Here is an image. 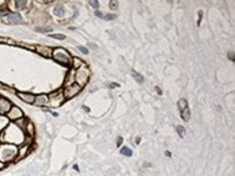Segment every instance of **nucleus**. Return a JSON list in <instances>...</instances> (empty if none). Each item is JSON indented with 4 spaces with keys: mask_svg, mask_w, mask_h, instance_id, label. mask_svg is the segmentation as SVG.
<instances>
[{
    "mask_svg": "<svg viewBox=\"0 0 235 176\" xmlns=\"http://www.w3.org/2000/svg\"><path fill=\"white\" fill-rule=\"evenodd\" d=\"M18 149L12 145L8 144H2L0 145V161L1 162H7L10 161L16 156Z\"/></svg>",
    "mask_w": 235,
    "mask_h": 176,
    "instance_id": "f257e3e1",
    "label": "nucleus"
},
{
    "mask_svg": "<svg viewBox=\"0 0 235 176\" xmlns=\"http://www.w3.org/2000/svg\"><path fill=\"white\" fill-rule=\"evenodd\" d=\"M52 56L53 58L60 64H63V65H68L71 63V58H69V54L63 50V49H55L53 50L52 52Z\"/></svg>",
    "mask_w": 235,
    "mask_h": 176,
    "instance_id": "f03ea898",
    "label": "nucleus"
},
{
    "mask_svg": "<svg viewBox=\"0 0 235 176\" xmlns=\"http://www.w3.org/2000/svg\"><path fill=\"white\" fill-rule=\"evenodd\" d=\"M89 75H90V74H89V70L86 67L79 68L75 74V80H76V82H77V84L80 85V87L84 85L89 79Z\"/></svg>",
    "mask_w": 235,
    "mask_h": 176,
    "instance_id": "7ed1b4c3",
    "label": "nucleus"
},
{
    "mask_svg": "<svg viewBox=\"0 0 235 176\" xmlns=\"http://www.w3.org/2000/svg\"><path fill=\"white\" fill-rule=\"evenodd\" d=\"M80 90H81V87L78 85L77 83H73L71 85H67L65 90H64V92H63V96H64V98H67V100L72 98L75 95H77L80 92Z\"/></svg>",
    "mask_w": 235,
    "mask_h": 176,
    "instance_id": "20e7f679",
    "label": "nucleus"
},
{
    "mask_svg": "<svg viewBox=\"0 0 235 176\" xmlns=\"http://www.w3.org/2000/svg\"><path fill=\"white\" fill-rule=\"evenodd\" d=\"M11 103L8 100H5L3 97L0 98V114H7L9 112L11 109Z\"/></svg>",
    "mask_w": 235,
    "mask_h": 176,
    "instance_id": "39448f33",
    "label": "nucleus"
},
{
    "mask_svg": "<svg viewBox=\"0 0 235 176\" xmlns=\"http://www.w3.org/2000/svg\"><path fill=\"white\" fill-rule=\"evenodd\" d=\"M8 117H9L10 119H13V120L20 119V118L23 117V112L18 107H11L9 114H8Z\"/></svg>",
    "mask_w": 235,
    "mask_h": 176,
    "instance_id": "423d86ee",
    "label": "nucleus"
},
{
    "mask_svg": "<svg viewBox=\"0 0 235 176\" xmlns=\"http://www.w3.org/2000/svg\"><path fill=\"white\" fill-rule=\"evenodd\" d=\"M18 96L22 100V101L26 102V103H34L35 102V95L34 94H31V93H22V92H18Z\"/></svg>",
    "mask_w": 235,
    "mask_h": 176,
    "instance_id": "0eeeda50",
    "label": "nucleus"
},
{
    "mask_svg": "<svg viewBox=\"0 0 235 176\" xmlns=\"http://www.w3.org/2000/svg\"><path fill=\"white\" fill-rule=\"evenodd\" d=\"M36 51L39 53L40 55L46 56V57L52 56V52H53V50L48 48V47H37V48H36Z\"/></svg>",
    "mask_w": 235,
    "mask_h": 176,
    "instance_id": "6e6552de",
    "label": "nucleus"
},
{
    "mask_svg": "<svg viewBox=\"0 0 235 176\" xmlns=\"http://www.w3.org/2000/svg\"><path fill=\"white\" fill-rule=\"evenodd\" d=\"M7 20H8V23H11V24H18L22 21V18L18 13H10L8 14L7 16Z\"/></svg>",
    "mask_w": 235,
    "mask_h": 176,
    "instance_id": "1a4fd4ad",
    "label": "nucleus"
},
{
    "mask_svg": "<svg viewBox=\"0 0 235 176\" xmlns=\"http://www.w3.org/2000/svg\"><path fill=\"white\" fill-rule=\"evenodd\" d=\"M35 103L37 106H44L46 104H48V96L44 94H40L38 96L35 97Z\"/></svg>",
    "mask_w": 235,
    "mask_h": 176,
    "instance_id": "9d476101",
    "label": "nucleus"
},
{
    "mask_svg": "<svg viewBox=\"0 0 235 176\" xmlns=\"http://www.w3.org/2000/svg\"><path fill=\"white\" fill-rule=\"evenodd\" d=\"M74 80H75V71L72 70L67 74V77H66V79H65V83L71 85V84L74 83Z\"/></svg>",
    "mask_w": 235,
    "mask_h": 176,
    "instance_id": "9b49d317",
    "label": "nucleus"
},
{
    "mask_svg": "<svg viewBox=\"0 0 235 176\" xmlns=\"http://www.w3.org/2000/svg\"><path fill=\"white\" fill-rule=\"evenodd\" d=\"M178 107H179L180 111H183L185 108H187V101L184 100V98H181L180 101L178 102Z\"/></svg>",
    "mask_w": 235,
    "mask_h": 176,
    "instance_id": "f8f14e48",
    "label": "nucleus"
},
{
    "mask_svg": "<svg viewBox=\"0 0 235 176\" xmlns=\"http://www.w3.org/2000/svg\"><path fill=\"white\" fill-rule=\"evenodd\" d=\"M181 117H182V119L184 120V121H189L190 117H191V112H190V109H189V108H185V109L183 110V111H181Z\"/></svg>",
    "mask_w": 235,
    "mask_h": 176,
    "instance_id": "ddd939ff",
    "label": "nucleus"
},
{
    "mask_svg": "<svg viewBox=\"0 0 235 176\" xmlns=\"http://www.w3.org/2000/svg\"><path fill=\"white\" fill-rule=\"evenodd\" d=\"M120 154H124V156H127V157H131L132 156V151L129 147H123L121 150H120Z\"/></svg>",
    "mask_w": 235,
    "mask_h": 176,
    "instance_id": "4468645a",
    "label": "nucleus"
},
{
    "mask_svg": "<svg viewBox=\"0 0 235 176\" xmlns=\"http://www.w3.org/2000/svg\"><path fill=\"white\" fill-rule=\"evenodd\" d=\"M54 13L57 14L58 16H62L63 14H64V8H63L62 5H59L55 9H54Z\"/></svg>",
    "mask_w": 235,
    "mask_h": 176,
    "instance_id": "2eb2a0df",
    "label": "nucleus"
},
{
    "mask_svg": "<svg viewBox=\"0 0 235 176\" xmlns=\"http://www.w3.org/2000/svg\"><path fill=\"white\" fill-rule=\"evenodd\" d=\"M177 131H178V134H179V136H180V137H184V135H185V129H184V127H182V125H178Z\"/></svg>",
    "mask_w": 235,
    "mask_h": 176,
    "instance_id": "dca6fc26",
    "label": "nucleus"
},
{
    "mask_svg": "<svg viewBox=\"0 0 235 176\" xmlns=\"http://www.w3.org/2000/svg\"><path fill=\"white\" fill-rule=\"evenodd\" d=\"M36 30L40 31V32H49V31L52 30V28L51 27H37Z\"/></svg>",
    "mask_w": 235,
    "mask_h": 176,
    "instance_id": "f3484780",
    "label": "nucleus"
},
{
    "mask_svg": "<svg viewBox=\"0 0 235 176\" xmlns=\"http://www.w3.org/2000/svg\"><path fill=\"white\" fill-rule=\"evenodd\" d=\"M132 75H133V77H134V79L137 80L139 83H142V82H143V77H142V76L140 75V74H138V72H136V71L133 72Z\"/></svg>",
    "mask_w": 235,
    "mask_h": 176,
    "instance_id": "a211bd4d",
    "label": "nucleus"
},
{
    "mask_svg": "<svg viewBox=\"0 0 235 176\" xmlns=\"http://www.w3.org/2000/svg\"><path fill=\"white\" fill-rule=\"evenodd\" d=\"M103 18H104V20H106V21H112V20H115L116 15H115V14H106V15H104V16H103Z\"/></svg>",
    "mask_w": 235,
    "mask_h": 176,
    "instance_id": "6ab92c4d",
    "label": "nucleus"
},
{
    "mask_svg": "<svg viewBox=\"0 0 235 176\" xmlns=\"http://www.w3.org/2000/svg\"><path fill=\"white\" fill-rule=\"evenodd\" d=\"M15 3H16V7H18V8L22 9V8H25L27 1H15Z\"/></svg>",
    "mask_w": 235,
    "mask_h": 176,
    "instance_id": "aec40b11",
    "label": "nucleus"
},
{
    "mask_svg": "<svg viewBox=\"0 0 235 176\" xmlns=\"http://www.w3.org/2000/svg\"><path fill=\"white\" fill-rule=\"evenodd\" d=\"M74 62H75L74 63V67H75V68H79V67L82 65V62L79 61L78 58H74Z\"/></svg>",
    "mask_w": 235,
    "mask_h": 176,
    "instance_id": "412c9836",
    "label": "nucleus"
},
{
    "mask_svg": "<svg viewBox=\"0 0 235 176\" xmlns=\"http://www.w3.org/2000/svg\"><path fill=\"white\" fill-rule=\"evenodd\" d=\"M51 37H52V38H55V39H61V40L65 38V36L61 35V34H55V35H51Z\"/></svg>",
    "mask_w": 235,
    "mask_h": 176,
    "instance_id": "4be33fe9",
    "label": "nucleus"
},
{
    "mask_svg": "<svg viewBox=\"0 0 235 176\" xmlns=\"http://www.w3.org/2000/svg\"><path fill=\"white\" fill-rule=\"evenodd\" d=\"M89 3H90V5H91V7H93V8H99V1H95V0H92V1H90V2H89Z\"/></svg>",
    "mask_w": 235,
    "mask_h": 176,
    "instance_id": "5701e85b",
    "label": "nucleus"
},
{
    "mask_svg": "<svg viewBox=\"0 0 235 176\" xmlns=\"http://www.w3.org/2000/svg\"><path fill=\"white\" fill-rule=\"evenodd\" d=\"M110 3H111V9H113V10L117 9V7H118V3H117L116 1H111Z\"/></svg>",
    "mask_w": 235,
    "mask_h": 176,
    "instance_id": "b1692460",
    "label": "nucleus"
},
{
    "mask_svg": "<svg viewBox=\"0 0 235 176\" xmlns=\"http://www.w3.org/2000/svg\"><path fill=\"white\" fill-rule=\"evenodd\" d=\"M78 49H79L80 52H82L84 54H88V50L86 48H84V47H78Z\"/></svg>",
    "mask_w": 235,
    "mask_h": 176,
    "instance_id": "393cba45",
    "label": "nucleus"
},
{
    "mask_svg": "<svg viewBox=\"0 0 235 176\" xmlns=\"http://www.w3.org/2000/svg\"><path fill=\"white\" fill-rule=\"evenodd\" d=\"M121 143H123V137H118V141H117V146H120L121 145Z\"/></svg>",
    "mask_w": 235,
    "mask_h": 176,
    "instance_id": "a878e982",
    "label": "nucleus"
},
{
    "mask_svg": "<svg viewBox=\"0 0 235 176\" xmlns=\"http://www.w3.org/2000/svg\"><path fill=\"white\" fill-rule=\"evenodd\" d=\"M229 58H231L232 61H234V53L233 52L229 53Z\"/></svg>",
    "mask_w": 235,
    "mask_h": 176,
    "instance_id": "bb28decb",
    "label": "nucleus"
},
{
    "mask_svg": "<svg viewBox=\"0 0 235 176\" xmlns=\"http://www.w3.org/2000/svg\"><path fill=\"white\" fill-rule=\"evenodd\" d=\"M94 13H95V15H97V16H99V18H103V15H102V13H101V12H99V11H95Z\"/></svg>",
    "mask_w": 235,
    "mask_h": 176,
    "instance_id": "cd10ccee",
    "label": "nucleus"
},
{
    "mask_svg": "<svg viewBox=\"0 0 235 176\" xmlns=\"http://www.w3.org/2000/svg\"><path fill=\"white\" fill-rule=\"evenodd\" d=\"M3 167H5V164H3V162H1V161H0V169H2Z\"/></svg>",
    "mask_w": 235,
    "mask_h": 176,
    "instance_id": "c85d7f7f",
    "label": "nucleus"
},
{
    "mask_svg": "<svg viewBox=\"0 0 235 176\" xmlns=\"http://www.w3.org/2000/svg\"><path fill=\"white\" fill-rule=\"evenodd\" d=\"M116 85L118 87V84H116V83H113V84H111V87H112V88H114V87H116Z\"/></svg>",
    "mask_w": 235,
    "mask_h": 176,
    "instance_id": "c756f323",
    "label": "nucleus"
}]
</instances>
